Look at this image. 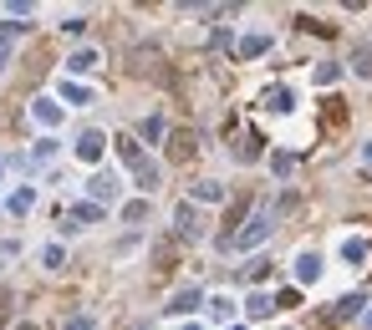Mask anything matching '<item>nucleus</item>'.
<instances>
[{
	"label": "nucleus",
	"mask_w": 372,
	"mask_h": 330,
	"mask_svg": "<svg viewBox=\"0 0 372 330\" xmlns=\"http://www.w3.org/2000/svg\"><path fill=\"white\" fill-rule=\"evenodd\" d=\"M97 320H92V315H76V320H67V330H92Z\"/></svg>",
	"instance_id": "nucleus-32"
},
{
	"label": "nucleus",
	"mask_w": 372,
	"mask_h": 330,
	"mask_svg": "<svg viewBox=\"0 0 372 330\" xmlns=\"http://www.w3.org/2000/svg\"><path fill=\"white\" fill-rule=\"evenodd\" d=\"M178 330H199V325H178Z\"/></svg>",
	"instance_id": "nucleus-36"
},
{
	"label": "nucleus",
	"mask_w": 372,
	"mask_h": 330,
	"mask_svg": "<svg viewBox=\"0 0 372 330\" xmlns=\"http://www.w3.org/2000/svg\"><path fill=\"white\" fill-rule=\"evenodd\" d=\"M296 280H301V285H316V280H322V254H316V249L296 254Z\"/></svg>",
	"instance_id": "nucleus-3"
},
{
	"label": "nucleus",
	"mask_w": 372,
	"mask_h": 330,
	"mask_svg": "<svg viewBox=\"0 0 372 330\" xmlns=\"http://www.w3.org/2000/svg\"><path fill=\"white\" fill-rule=\"evenodd\" d=\"M199 305H204L199 285H189V289H178V295H174V300H169L163 310H169V315H189V310H199Z\"/></svg>",
	"instance_id": "nucleus-5"
},
{
	"label": "nucleus",
	"mask_w": 372,
	"mask_h": 330,
	"mask_svg": "<svg viewBox=\"0 0 372 330\" xmlns=\"http://www.w3.org/2000/svg\"><path fill=\"white\" fill-rule=\"evenodd\" d=\"M118 157H123V163H127V168H133V173H138V168H143V163H148V153H143V148H138V142H133V138H118Z\"/></svg>",
	"instance_id": "nucleus-8"
},
{
	"label": "nucleus",
	"mask_w": 372,
	"mask_h": 330,
	"mask_svg": "<svg viewBox=\"0 0 372 330\" xmlns=\"http://www.w3.org/2000/svg\"><path fill=\"white\" fill-rule=\"evenodd\" d=\"M102 153H107V138H102V132H82V138H76V157H82V163H102Z\"/></svg>",
	"instance_id": "nucleus-2"
},
{
	"label": "nucleus",
	"mask_w": 372,
	"mask_h": 330,
	"mask_svg": "<svg viewBox=\"0 0 372 330\" xmlns=\"http://www.w3.org/2000/svg\"><path fill=\"white\" fill-rule=\"evenodd\" d=\"M362 157H367V168H372V142H367V148H362Z\"/></svg>",
	"instance_id": "nucleus-33"
},
{
	"label": "nucleus",
	"mask_w": 372,
	"mask_h": 330,
	"mask_svg": "<svg viewBox=\"0 0 372 330\" xmlns=\"http://www.w3.org/2000/svg\"><path fill=\"white\" fill-rule=\"evenodd\" d=\"M342 259L347 264H367V239H342Z\"/></svg>",
	"instance_id": "nucleus-17"
},
{
	"label": "nucleus",
	"mask_w": 372,
	"mask_h": 330,
	"mask_svg": "<svg viewBox=\"0 0 372 330\" xmlns=\"http://www.w3.org/2000/svg\"><path fill=\"white\" fill-rule=\"evenodd\" d=\"M51 153H56V142H51V138H41V142H36V163H46Z\"/></svg>",
	"instance_id": "nucleus-29"
},
{
	"label": "nucleus",
	"mask_w": 372,
	"mask_h": 330,
	"mask_svg": "<svg viewBox=\"0 0 372 330\" xmlns=\"http://www.w3.org/2000/svg\"><path fill=\"white\" fill-rule=\"evenodd\" d=\"M362 305H367L362 295H347V300L337 305V320H352V315H362Z\"/></svg>",
	"instance_id": "nucleus-23"
},
{
	"label": "nucleus",
	"mask_w": 372,
	"mask_h": 330,
	"mask_svg": "<svg viewBox=\"0 0 372 330\" xmlns=\"http://www.w3.org/2000/svg\"><path fill=\"white\" fill-rule=\"evenodd\" d=\"M204 305H209V315H214V320H229V315H235L229 295H214V300H204Z\"/></svg>",
	"instance_id": "nucleus-22"
},
{
	"label": "nucleus",
	"mask_w": 372,
	"mask_h": 330,
	"mask_svg": "<svg viewBox=\"0 0 372 330\" xmlns=\"http://www.w3.org/2000/svg\"><path fill=\"white\" fill-rule=\"evenodd\" d=\"M41 264H46V270H61V264H67V249H61V244H46V249H41Z\"/></svg>",
	"instance_id": "nucleus-21"
},
{
	"label": "nucleus",
	"mask_w": 372,
	"mask_h": 330,
	"mask_svg": "<svg viewBox=\"0 0 372 330\" xmlns=\"http://www.w3.org/2000/svg\"><path fill=\"white\" fill-rule=\"evenodd\" d=\"M31 208H36V188H16V193H10V214H31Z\"/></svg>",
	"instance_id": "nucleus-16"
},
{
	"label": "nucleus",
	"mask_w": 372,
	"mask_h": 330,
	"mask_svg": "<svg viewBox=\"0 0 372 330\" xmlns=\"http://www.w3.org/2000/svg\"><path fill=\"white\" fill-rule=\"evenodd\" d=\"M352 66H357V76H372V56H367V51H357Z\"/></svg>",
	"instance_id": "nucleus-30"
},
{
	"label": "nucleus",
	"mask_w": 372,
	"mask_h": 330,
	"mask_svg": "<svg viewBox=\"0 0 372 330\" xmlns=\"http://www.w3.org/2000/svg\"><path fill=\"white\" fill-rule=\"evenodd\" d=\"M143 138H148V142L163 138V117H148V122H143Z\"/></svg>",
	"instance_id": "nucleus-27"
},
{
	"label": "nucleus",
	"mask_w": 372,
	"mask_h": 330,
	"mask_svg": "<svg viewBox=\"0 0 372 330\" xmlns=\"http://www.w3.org/2000/svg\"><path fill=\"white\" fill-rule=\"evenodd\" d=\"M138 188H143V193H153V188H158V163H153V157H148L143 168H138Z\"/></svg>",
	"instance_id": "nucleus-18"
},
{
	"label": "nucleus",
	"mask_w": 372,
	"mask_h": 330,
	"mask_svg": "<svg viewBox=\"0 0 372 330\" xmlns=\"http://www.w3.org/2000/svg\"><path fill=\"white\" fill-rule=\"evenodd\" d=\"M6 61H10V56H6V46H0V72H6Z\"/></svg>",
	"instance_id": "nucleus-34"
},
{
	"label": "nucleus",
	"mask_w": 372,
	"mask_h": 330,
	"mask_svg": "<svg viewBox=\"0 0 372 330\" xmlns=\"http://www.w3.org/2000/svg\"><path fill=\"white\" fill-rule=\"evenodd\" d=\"M271 173H276V178H291V173H296V157H291V153H276V157H271Z\"/></svg>",
	"instance_id": "nucleus-19"
},
{
	"label": "nucleus",
	"mask_w": 372,
	"mask_h": 330,
	"mask_svg": "<svg viewBox=\"0 0 372 330\" xmlns=\"http://www.w3.org/2000/svg\"><path fill=\"white\" fill-rule=\"evenodd\" d=\"M265 51H271V36H245V41H240V61H250V56H265Z\"/></svg>",
	"instance_id": "nucleus-13"
},
{
	"label": "nucleus",
	"mask_w": 372,
	"mask_h": 330,
	"mask_svg": "<svg viewBox=\"0 0 372 330\" xmlns=\"http://www.w3.org/2000/svg\"><path fill=\"white\" fill-rule=\"evenodd\" d=\"M265 107H271V112H291V107H296L291 87H276V91H265Z\"/></svg>",
	"instance_id": "nucleus-14"
},
{
	"label": "nucleus",
	"mask_w": 372,
	"mask_h": 330,
	"mask_svg": "<svg viewBox=\"0 0 372 330\" xmlns=\"http://www.w3.org/2000/svg\"><path fill=\"white\" fill-rule=\"evenodd\" d=\"M276 214H280V208L260 204V208H255V214L245 219V229H240V234H235L229 244H235V249H260L265 239H271V229H276Z\"/></svg>",
	"instance_id": "nucleus-1"
},
{
	"label": "nucleus",
	"mask_w": 372,
	"mask_h": 330,
	"mask_svg": "<svg viewBox=\"0 0 372 330\" xmlns=\"http://www.w3.org/2000/svg\"><path fill=\"white\" fill-rule=\"evenodd\" d=\"M61 102H67V107H87V102H92V87H82V82H61Z\"/></svg>",
	"instance_id": "nucleus-9"
},
{
	"label": "nucleus",
	"mask_w": 372,
	"mask_h": 330,
	"mask_svg": "<svg viewBox=\"0 0 372 330\" xmlns=\"http://www.w3.org/2000/svg\"><path fill=\"white\" fill-rule=\"evenodd\" d=\"M189 193H194L199 204H220V198H225V183H209V178H204V183H194Z\"/></svg>",
	"instance_id": "nucleus-15"
},
{
	"label": "nucleus",
	"mask_w": 372,
	"mask_h": 330,
	"mask_svg": "<svg viewBox=\"0 0 372 330\" xmlns=\"http://www.w3.org/2000/svg\"><path fill=\"white\" fill-rule=\"evenodd\" d=\"M31 117H36L41 127H56V122H61V107H56L51 97H36V102H31Z\"/></svg>",
	"instance_id": "nucleus-7"
},
{
	"label": "nucleus",
	"mask_w": 372,
	"mask_h": 330,
	"mask_svg": "<svg viewBox=\"0 0 372 330\" xmlns=\"http://www.w3.org/2000/svg\"><path fill=\"white\" fill-rule=\"evenodd\" d=\"M189 153H194V138H189V132H178V138H174V157H189Z\"/></svg>",
	"instance_id": "nucleus-26"
},
{
	"label": "nucleus",
	"mask_w": 372,
	"mask_h": 330,
	"mask_svg": "<svg viewBox=\"0 0 372 330\" xmlns=\"http://www.w3.org/2000/svg\"><path fill=\"white\" fill-rule=\"evenodd\" d=\"M87 193H92V204H112V198H118V178H112V173L87 178Z\"/></svg>",
	"instance_id": "nucleus-4"
},
{
	"label": "nucleus",
	"mask_w": 372,
	"mask_h": 330,
	"mask_svg": "<svg viewBox=\"0 0 372 330\" xmlns=\"http://www.w3.org/2000/svg\"><path fill=\"white\" fill-rule=\"evenodd\" d=\"M10 36H21V21H0V41H10Z\"/></svg>",
	"instance_id": "nucleus-31"
},
{
	"label": "nucleus",
	"mask_w": 372,
	"mask_h": 330,
	"mask_svg": "<svg viewBox=\"0 0 372 330\" xmlns=\"http://www.w3.org/2000/svg\"><path fill=\"white\" fill-rule=\"evenodd\" d=\"M16 330H36V325H16Z\"/></svg>",
	"instance_id": "nucleus-37"
},
{
	"label": "nucleus",
	"mask_w": 372,
	"mask_h": 330,
	"mask_svg": "<svg viewBox=\"0 0 372 330\" xmlns=\"http://www.w3.org/2000/svg\"><path fill=\"white\" fill-rule=\"evenodd\" d=\"M102 219V204H76L67 214V229H76V223H97Z\"/></svg>",
	"instance_id": "nucleus-12"
},
{
	"label": "nucleus",
	"mask_w": 372,
	"mask_h": 330,
	"mask_svg": "<svg viewBox=\"0 0 372 330\" xmlns=\"http://www.w3.org/2000/svg\"><path fill=\"white\" fill-rule=\"evenodd\" d=\"M0 173H6V163H0Z\"/></svg>",
	"instance_id": "nucleus-39"
},
{
	"label": "nucleus",
	"mask_w": 372,
	"mask_h": 330,
	"mask_svg": "<svg viewBox=\"0 0 372 330\" xmlns=\"http://www.w3.org/2000/svg\"><path fill=\"white\" fill-rule=\"evenodd\" d=\"M123 219H127V223H143V219H148V198H133V204H123Z\"/></svg>",
	"instance_id": "nucleus-20"
},
{
	"label": "nucleus",
	"mask_w": 372,
	"mask_h": 330,
	"mask_svg": "<svg viewBox=\"0 0 372 330\" xmlns=\"http://www.w3.org/2000/svg\"><path fill=\"white\" fill-rule=\"evenodd\" d=\"M61 31H67V36H82V31H87V16H67V21H61Z\"/></svg>",
	"instance_id": "nucleus-28"
},
{
	"label": "nucleus",
	"mask_w": 372,
	"mask_h": 330,
	"mask_svg": "<svg viewBox=\"0 0 372 330\" xmlns=\"http://www.w3.org/2000/svg\"><path fill=\"white\" fill-rule=\"evenodd\" d=\"M337 76H342V66H337V61H322V66H316V87H331Z\"/></svg>",
	"instance_id": "nucleus-24"
},
{
	"label": "nucleus",
	"mask_w": 372,
	"mask_h": 330,
	"mask_svg": "<svg viewBox=\"0 0 372 330\" xmlns=\"http://www.w3.org/2000/svg\"><path fill=\"white\" fill-rule=\"evenodd\" d=\"M229 330H245V325H229Z\"/></svg>",
	"instance_id": "nucleus-38"
},
{
	"label": "nucleus",
	"mask_w": 372,
	"mask_h": 330,
	"mask_svg": "<svg viewBox=\"0 0 372 330\" xmlns=\"http://www.w3.org/2000/svg\"><path fill=\"white\" fill-rule=\"evenodd\" d=\"M174 223H178V234H184V239H199V214H194V204H178V214H174Z\"/></svg>",
	"instance_id": "nucleus-6"
},
{
	"label": "nucleus",
	"mask_w": 372,
	"mask_h": 330,
	"mask_svg": "<svg viewBox=\"0 0 372 330\" xmlns=\"http://www.w3.org/2000/svg\"><path fill=\"white\" fill-rule=\"evenodd\" d=\"M276 305H280V310H296V305H301V289H280Z\"/></svg>",
	"instance_id": "nucleus-25"
},
{
	"label": "nucleus",
	"mask_w": 372,
	"mask_h": 330,
	"mask_svg": "<svg viewBox=\"0 0 372 330\" xmlns=\"http://www.w3.org/2000/svg\"><path fill=\"white\" fill-rule=\"evenodd\" d=\"M362 330H372V310H367V320H362Z\"/></svg>",
	"instance_id": "nucleus-35"
},
{
	"label": "nucleus",
	"mask_w": 372,
	"mask_h": 330,
	"mask_svg": "<svg viewBox=\"0 0 372 330\" xmlns=\"http://www.w3.org/2000/svg\"><path fill=\"white\" fill-rule=\"evenodd\" d=\"M271 310H276V300L265 295V289H255V295L245 300V315H250V320H265V315H271Z\"/></svg>",
	"instance_id": "nucleus-10"
},
{
	"label": "nucleus",
	"mask_w": 372,
	"mask_h": 330,
	"mask_svg": "<svg viewBox=\"0 0 372 330\" xmlns=\"http://www.w3.org/2000/svg\"><path fill=\"white\" fill-rule=\"evenodd\" d=\"M97 61H102L97 51H92V46H82V51H72V56H67V72H72V76H76V72H92Z\"/></svg>",
	"instance_id": "nucleus-11"
}]
</instances>
